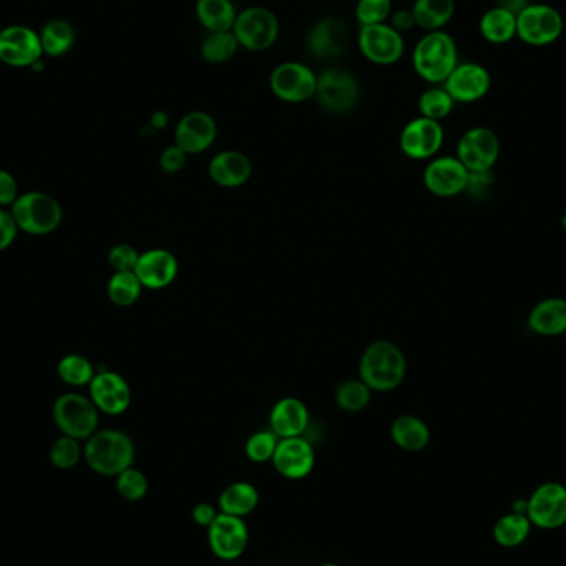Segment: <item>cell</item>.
I'll return each mask as SVG.
<instances>
[{
    "mask_svg": "<svg viewBox=\"0 0 566 566\" xmlns=\"http://www.w3.org/2000/svg\"><path fill=\"white\" fill-rule=\"evenodd\" d=\"M408 370L406 356L399 346L391 341H375L366 348L361 356L360 379L378 393H388L403 383Z\"/></svg>",
    "mask_w": 566,
    "mask_h": 566,
    "instance_id": "6da1fadb",
    "label": "cell"
},
{
    "mask_svg": "<svg viewBox=\"0 0 566 566\" xmlns=\"http://www.w3.org/2000/svg\"><path fill=\"white\" fill-rule=\"evenodd\" d=\"M135 442L118 429L96 431L88 437L83 447V459L93 472L106 477H116L133 467L135 462Z\"/></svg>",
    "mask_w": 566,
    "mask_h": 566,
    "instance_id": "7a4b0ae2",
    "label": "cell"
},
{
    "mask_svg": "<svg viewBox=\"0 0 566 566\" xmlns=\"http://www.w3.org/2000/svg\"><path fill=\"white\" fill-rule=\"evenodd\" d=\"M459 63L456 40L444 30L427 32L413 50V67L424 82L444 85Z\"/></svg>",
    "mask_w": 566,
    "mask_h": 566,
    "instance_id": "3957f363",
    "label": "cell"
},
{
    "mask_svg": "<svg viewBox=\"0 0 566 566\" xmlns=\"http://www.w3.org/2000/svg\"><path fill=\"white\" fill-rule=\"evenodd\" d=\"M10 207L20 231L27 232L30 236L52 234L62 222V206L47 192L30 191L20 194Z\"/></svg>",
    "mask_w": 566,
    "mask_h": 566,
    "instance_id": "277c9868",
    "label": "cell"
},
{
    "mask_svg": "<svg viewBox=\"0 0 566 566\" xmlns=\"http://www.w3.org/2000/svg\"><path fill=\"white\" fill-rule=\"evenodd\" d=\"M53 421L63 436L87 441L98 431L100 411L92 398L78 393H65L53 403Z\"/></svg>",
    "mask_w": 566,
    "mask_h": 566,
    "instance_id": "5b68a950",
    "label": "cell"
},
{
    "mask_svg": "<svg viewBox=\"0 0 566 566\" xmlns=\"http://www.w3.org/2000/svg\"><path fill=\"white\" fill-rule=\"evenodd\" d=\"M240 48L249 52H264L279 40L280 24L277 15L267 7H247L237 14L232 27Z\"/></svg>",
    "mask_w": 566,
    "mask_h": 566,
    "instance_id": "8992f818",
    "label": "cell"
},
{
    "mask_svg": "<svg viewBox=\"0 0 566 566\" xmlns=\"http://www.w3.org/2000/svg\"><path fill=\"white\" fill-rule=\"evenodd\" d=\"M315 98L328 113L345 115L360 101V83L345 68L330 67L317 75Z\"/></svg>",
    "mask_w": 566,
    "mask_h": 566,
    "instance_id": "52a82bcc",
    "label": "cell"
},
{
    "mask_svg": "<svg viewBox=\"0 0 566 566\" xmlns=\"http://www.w3.org/2000/svg\"><path fill=\"white\" fill-rule=\"evenodd\" d=\"M563 17L548 4H530L517 15V39L530 47H547L563 34Z\"/></svg>",
    "mask_w": 566,
    "mask_h": 566,
    "instance_id": "ba28073f",
    "label": "cell"
},
{
    "mask_svg": "<svg viewBox=\"0 0 566 566\" xmlns=\"http://www.w3.org/2000/svg\"><path fill=\"white\" fill-rule=\"evenodd\" d=\"M500 156V141L494 131L475 126L462 135L456 158L471 174L490 173Z\"/></svg>",
    "mask_w": 566,
    "mask_h": 566,
    "instance_id": "9c48e42d",
    "label": "cell"
},
{
    "mask_svg": "<svg viewBox=\"0 0 566 566\" xmlns=\"http://www.w3.org/2000/svg\"><path fill=\"white\" fill-rule=\"evenodd\" d=\"M270 90L279 100L303 103L315 96L317 73L302 62H283L270 73Z\"/></svg>",
    "mask_w": 566,
    "mask_h": 566,
    "instance_id": "30bf717a",
    "label": "cell"
},
{
    "mask_svg": "<svg viewBox=\"0 0 566 566\" xmlns=\"http://www.w3.org/2000/svg\"><path fill=\"white\" fill-rule=\"evenodd\" d=\"M358 48L361 55L375 65H394L404 55L403 34L389 24L368 25L361 27L358 34Z\"/></svg>",
    "mask_w": 566,
    "mask_h": 566,
    "instance_id": "8fae6325",
    "label": "cell"
},
{
    "mask_svg": "<svg viewBox=\"0 0 566 566\" xmlns=\"http://www.w3.org/2000/svg\"><path fill=\"white\" fill-rule=\"evenodd\" d=\"M527 517L532 525L555 530L566 523V487L558 482H547L535 489L527 500Z\"/></svg>",
    "mask_w": 566,
    "mask_h": 566,
    "instance_id": "7c38bea8",
    "label": "cell"
},
{
    "mask_svg": "<svg viewBox=\"0 0 566 566\" xmlns=\"http://www.w3.org/2000/svg\"><path fill=\"white\" fill-rule=\"evenodd\" d=\"M211 552L219 560L232 562L244 555L249 545V528L244 519L219 512L211 527L207 528Z\"/></svg>",
    "mask_w": 566,
    "mask_h": 566,
    "instance_id": "4fadbf2b",
    "label": "cell"
},
{
    "mask_svg": "<svg viewBox=\"0 0 566 566\" xmlns=\"http://www.w3.org/2000/svg\"><path fill=\"white\" fill-rule=\"evenodd\" d=\"M44 55L40 35L25 25H10L0 30V62L10 67L37 65Z\"/></svg>",
    "mask_w": 566,
    "mask_h": 566,
    "instance_id": "5bb4252c",
    "label": "cell"
},
{
    "mask_svg": "<svg viewBox=\"0 0 566 566\" xmlns=\"http://www.w3.org/2000/svg\"><path fill=\"white\" fill-rule=\"evenodd\" d=\"M424 186L437 197L459 196L467 191L471 173L454 156L432 159L424 169Z\"/></svg>",
    "mask_w": 566,
    "mask_h": 566,
    "instance_id": "9a60e30c",
    "label": "cell"
},
{
    "mask_svg": "<svg viewBox=\"0 0 566 566\" xmlns=\"http://www.w3.org/2000/svg\"><path fill=\"white\" fill-rule=\"evenodd\" d=\"M444 144V128L439 121L429 120L424 116L414 118L404 126L399 146L408 158L423 159L434 158Z\"/></svg>",
    "mask_w": 566,
    "mask_h": 566,
    "instance_id": "2e32d148",
    "label": "cell"
},
{
    "mask_svg": "<svg viewBox=\"0 0 566 566\" xmlns=\"http://www.w3.org/2000/svg\"><path fill=\"white\" fill-rule=\"evenodd\" d=\"M442 87L446 88L456 103H474L490 92L492 77L480 63H457Z\"/></svg>",
    "mask_w": 566,
    "mask_h": 566,
    "instance_id": "e0dca14e",
    "label": "cell"
},
{
    "mask_svg": "<svg viewBox=\"0 0 566 566\" xmlns=\"http://www.w3.org/2000/svg\"><path fill=\"white\" fill-rule=\"evenodd\" d=\"M272 464L275 471L285 479H305L315 467V451L312 444L302 436L285 437L280 439L279 446L275 449Z\"/></svg>",
    "mask_w": 566,
    "mask_h": 566,
    "instance_id": "ac0fdd59",
    "label": "cell"
},
{
    "mask_svg": "<svg viewBox=\"0 0 566 566\" xmlns=\"http://www.w3.org/2000/svg\"><path fill=\"white\" fill-rule=\"evenodd\" d=\"M90 398L101 413L120 416L130 408V384L115 371H100L92 379Z\"/></svg>",
    "mask_w": 566,
    "mask_h": 566,
    "instance_id": "d6986e66",
    "label": "cell"
},
{
    "mask_svg": "<svg viewBox=\"0 0 566 566\" xmlns=\"http://www.w3.org/2000/svg\"><path fill=\"white\" fill-rule=\"evenodd\" d=\"M217 138V123L206 111H191L179 120L174 140L188 154L204 153Z\"/></svg>",
    "mask_w": 566,
    "mask_h": 566,
    "instance_id": "ffe728a7",
    "label": "cell"
},
{
    "mask_svg": "<svg viewBox=\"0 0 566 566\" xmlns=\"http://www.w3.org/2000/svg\"><path fill=\"white\" fill-rule=\"evenodd\" d=\"M179 272L178 259L169 250H146L140 255L135 274L143 288L161 290L176 280Z\"/></svg>",
    "mask_w": 566,
    "mask_h": 566,
    "instance_id": "44dd1931",
    "label": "cell"
},
{
    "mask_svg": "<svg viewBox=\"0 0 566 566\" xmlns=\"http://www.w3.org/2000/svg\"><path fill=\"white\" fill-rule=\"evenodd\" d=\"M345 45L346 25L338 17H323L308 32V52L317 60H335L343 53Z\"/></svg>",
    "mask_w": 566,
    "mask_h": 566,
    "instance_id": "7402d4cb",
    "label": "cell"
},
{
    "mask_svg": "<svg viewBox=\"0 0 566 566\" xmlns=\"http://www.w3.org/2000/svg\"><path fill=\"white\" fill-rule=\"evenodd\" d=\"M310 424V413L303 401L297 398H283L270 411V431L280 439L302 436Z\"/></svg>",
    "mask_w": 566,
    "mask_h": 566,
    "instance_id": "603a6c76",
    "label": "cell"
},
{
    "mask_svg": "<svg viewBox=\"0 0 566 566\" xmlns=\"http://www.w3.org/2000/svg\"><path fill=\"white\" fill-rule=\"evenodd\" d=\"M252 174L249 158L240 151H222L209 163V176L221 188H239L244 186Z\"/></svg>",
    "mask_w": 566,
    "mask_h": 566,
    "instance_id": "cb8c5ba5",
    "label": "cell"
},
{
    "mask_svg": "<svg viewBox=\"0 0 566 566\" xmlns=\"http://www.w3.org/2000/svg\"><path fill=\"white\" fill-rule=\"evenodd\" d=\"M528 328L540 336H560L566 333L565 298H545L528 315Z\"/></svg>",
    "mask_w": 566,
    "mask_h": 566,
    "instance_id": "d4e9b609",
    "label": "cell"
},
{
    "mask_svg": "<svg viewBox=\"0 0 566 566\" xmlns=\"http://www.w3.org/2000/svg\"><path fill=\"white\" fill-rule=\"evenodd\" d=\"M391 439L403 451L421 452L431 442V431L423 419L413 414H403L391 424Z\"/></svg>",
    "mask_w": 566,
    "mask_h": 566,
    "instance_id": "484cf974",
    "label": "cell"
},
{
    "mask_svg": "<svg viewBox=\"0 0 566 566\" xmlns=\"http://www.w3.org/2000/svg\"><path fill=\"white\" fill-rule=\"evenodd\" d=\"M479 29L489 44H509L517 37V15L495 5L482 15Z\"/></svg>",
    "mask_w": 566,
    "mask_h": 566,
    "instance_id": "4316f807",
    "label": "cell"
},
{
    "mask_svg": "<svg viewBox=\"0 0 566 566\" xmlns=\"http://www.w3.org/2000/svg\"><path fill=\"white\" fill-rule=\"evenodd\" d=\"M259 502V490L255 489L254 485L249 482H234L222 490L219 497V512L245 519L257 509Z\"/></svg>",
    "mask_w": 566,
    "mask_h": 566,
    "instance_id": "83f0119b",
    "label": "cell"
},
{
    "mask_svg": "<svg viewBox=\"0 0 566 566\" xmlns=\"http://www.w3.org/2000/svg\"><path fill=\"white\" fill-rule=\"evenodd\" d=\"M236 5L232 0H197L196 17L207 32L232 30L237 19Z\"/></svg>",
    "mask_w": 566,
    "mask_h": 566,
    "instance_id": "f1b7e54d",
    "label": "cell"
},
{
    "mask_svg": "<svg viewBox=\"0 0 566 566\" xmlns=\"http://www.w3.org/2000/svg\"><path fill=\"white\" fill-rule=\"evenodd\" d=\"M419 29L426 32L442 30L456 14L454 0H416L411 7Z\"/></svg>",
    "mask_w": 566,
    "mask_h": 566,
    "instance_id": "f546056e",
    "label": "cell"
},
{
    "mask_svg": "<svg viewBox=\"0 0 566 566\" xmlns=\"http://www.w3.org/2000/svg\"><path fill=\"white\" fill-rule=\"evenodd\" d=\"M39 35L42 50L48 57H62L75 44V30L67 20H50Z\"/></svg>",
    "mask_w": 566,
    "mask_h": 566,
    "instance_id": "4dcf8cb0",
    "label": "cell"
},
{
    "mask_svg": "<svg viewBox=\"0 0 566 566\" xmlns=\"http://www.w3.org/2000/svg\"><path fill=\"white\" fill-rule=\"evenodd\" d=\"M532 527V522L528 520L527 515L510 512L495 523L494 540L499 543L500 547H519L527 540Z\"/></svg>",
    "mask_w": 566,
    "mask_h": 566,
    "instance_id": "1f68e13d",
    "label": "cell"
},
{
    "mask_svg": "<svg viewBox=\"0 0 566 566\" xmlns=\"http://www.w3.org/2000/svg\"><path fill=\"white\" fill-rule=\"evenodd\" d=\"M239 42L232 30L227 32H209L201 44V55L207 63L221 65L236 57L239 52Z\"/></svg>",
    "mask_w": 566,
    "mask_h": 566,
    "instance_id": "d6a6232c",
    "label": "cell"
},
{
    "mask_svg": "<svg viewBox=\"0 0 566 566\" xmlns=\"http://www.w3.org/2000/svg\"><path fill=\"white\" fill-rule=\"evenodd\" d=\"M108 297L118 307H131L140 300L143 285L135 272H115L108 282Z\"/></svg>",
    "mask_w": 566,
    "mask_h": 566,
    "instance_id": "836d02e7",
    "label": "cell"
},
{
    "mask_svg": "<svg viewBox=\"0 0 566 566\" xmlns=\"http://www.w3.org/2000/svg\"><path fill=\"white\" fill-rule=\"evenodd\" d=\"M57 373L68 386H87L95 378L96 371L92 361L82 355L63 356L57 366Z\"/></svg>",
    "mask_w": 566,
    "mask_h": 566,
    "instance_id": "e575fe53",
    "label": "cell"
},
{
    "mask_svg": "<svg viewBox=\"0 0 566 566\" xmlns=\"http://www.w3.org/2000/svg\"><path fill=\"white\" fill-rule=\"evenodd\" d=\"M335 401L346 413H360L370 404L371 389L361 379H348L336 388Z\"/></svg>",
    "mask_w": 566,
    "mask_h": 566,
    "instance_id": "d590c367",
    "label": "cell"
},
{
    "mask_svg": "<svg viewBox=\"0 0 566 566\" xmlns=\"http://www.w3.org/2000/svg\"><path fill=\"white\" fill-rule=\"evenodd\" d=\"M418 105L421 116L441 123V120L451 115L456 101L452 100V96L446 92V88L432 87L419 96Z\"/></svg>",
    "mask_w": 566,
    "mask_h": 566,
    "instance_id": "8d00e7d4",
    "label": "cell"
},
{
    "mask_svg": "<svg viewBox=\"0 0 566 566\" xmlns=\"http://www.w3.org/2000/svg\"><path fill=\"white\" fill-rule=\"evenodd\" d=\"M48 457H50L53 467H57L60 471H70V469L77 467L80 461H82L83 447L78 439L63 436L62 434L50 446Z\"/></svg>",
    "mask_w": 566,
    "mask_h": 566,
    "instance_id": "74e56055",
    "label": "cell"
},
{
    "mask_svg": "<svg viewBox=\"0 0 566 566\" xmlns=\"http://www.w3.org/2000/svg\"><path fill=\"white\" fill-rule=\"evenodd\" d=\"M279 441L280 437L274 431L255 432L245 442V456L255 464L272 461Z\"/></svg>",
    "mask_w": 566,
    "mask_h": 566,
    "instance_id": "f35d334b",
    "label": "cell"
},
{
    "mask_svg": "<svg viewBox=\"0 0 566 566\" xmlns=\"http://www.w3.org/2000/svg\"><path fill=\"white\" fill-rule=\"evenodd\" d=\"M116 490L128 502H140L149 490L148 477L135 467L116 475Z\"/></svg>",
    "mask_w": 566,
    "mask_h": 566,
    "instance_id": "ab89813d",
    "label": "cell"
},
{
    "mask_svg": "<svg viewBox=\"0 0 566 566\" xmlns=\"http://www.w3.org/2000/svg\"><path fill=\"white\" fill-rule=\"evenodd\" d=\"M355 14L361 27L388 24L393 14V0H358Z\"/></svg>",
    "mask_w": 566,
    "mask_h": 566,
    "instance_id": "60d3db41",
    "label": "cell"
},
{
    "mask_svg": "<svg viewBox=\"0 0 566 566\" xmlns=\"http://www.w3.org/2000/svg\"><path fill=\"white\" fill-rule=\"evenodd\" d=\"M140 252L130 244H118L110 250L108 262L115 272H135Z\"/></svg>",
    "mask_w": 566,
    "mask_h": 566,
    "instance_id": "b9f144b4",
    "label": "cell"
},
{
    "mask_svg": "<svg viewBox=\"0 0 566 566\" xmlns=\"http://www.w3.org/2000/svg\"><path fill=\"white\" fill-rule=\"evenodd\" d=\"M188 156L189 154L183 148H179L178 144L174 143L173 146H168V148L164 149L161 156H159V166H161L164 173H179L186 166Z\"/></svg>",
    "mask_w": 566,
    "mask_h": 566,
    "instance_id": "7bdbcfd3",
    "label": "cell"
},
{
    "mask_svg": "<svg viewBox=\"0 0 566 566\" xmlns=\"http://www.w3.org/2000/svg\"><path fill=\"white\" fill-rule=\"evenodd\" d=\"M19 231L12 212L0 209V252L9 249L10 245L14 244Z\"/></svg>",
    "mask_w": 566,
    "mask_h": 566,
    "instance_id": "ee69618b",
    "label": "cell"
},
{
    "mask_svg": "<svg viewBox=\"0 0 566 566\" xmlns=\"http://www.w3.org/2000/svg\"><path fill=\"white\" fill-rule=\"evenodd\" d=\"M19 197V186L9 171L0 169V206H12Z\"/></svg>",
    "mask_w": 566,
    "mask_h": 566,
    "instance_id": "f6af8a7d",
    "label": "cell"
},
{
    "mask_svg": "<svg viewBox=\"0 0 566 566\" xmlns=\"http://www.w3.org/2000/svg\"><path fill=\"white\" fill-rule=\"evenodd\" d=\"M217 515H219V510L214 505L202 502L192 509L191 517L199 527L209 528L217 519Z\"/></svg>",
    "mask_w": 566,
    "mask_h": 566,
    "instance_id": "bcb514c9",
    "label": "cell"
},
{
    "mask_svg": "<svg viewBox=\"0 0 566 566\" xmlns=\"http://www.w3.org/2000/svg\"><path fill=\"white\" fill-rule=\"evenodd\" d=\"M388 24L393 27L394 30H398L399 34H404L408 30L416 27V20H414L413 10L411 9H401L396 10L391 17H389Z\"/></svg>",
    "mask_w": 566,
    "mask_h": 566,
    "instance_id": "7dc6e473",
    "label": "cell"
},
{
    "mask_svg": "<svg viewBox=\"0 0 566 566\" xmlns=\"http://www.w3.org/2000/svg\"><path fill=\"white\" fill-rule=\"evenodd\" d=\"M528 5H530L528 0H497V7L509 10V12L515 15H519Z\"/></svg>",
    "mask_w": 566,
    "mask_h": 566,
    "instance_id": "c3c4849f",
    "label": "cell"
},
{
    "mask_svg": "<svg viewBox=\"0 0 566 566\" xmlns=\"http://www.w3.org/2000/svg\"><path fill=\"white\" fill-rule=\"evenodd\" d=\"M168 115L164 113V111H158V113H154L153 118H151V126H153L154 130H163L168 126Z\"/></svg>",
    "mask_w": 566,
    "mask_h": 566,
    "instance_id": "681fc988",
    "label": "cell"
},
{
    "mask_svg": "<svg viewBox=\"0 0 566 566\" xmlns=\"http://www.w3.org/2000/svg\"><path fill=\"white\" fill-rule=\"evenodd\" d=\"M562 227L566 231V214H565V216L562 217Z\"/></svg>",
    "mask_w": 566,
    "mask_h": 566,
    "instance_id": "f907efd6",
    "label": "cell"
},
{
    "mask_svg": "<svg viewBox=\"0 0 566 566\" xmlns=\"http://www.w3.org/2000/svg\"><path fill=\"white\" fill-rule=\"evenodd\" d=\"M322 566H340V565H336V563H325V565Z\"/></svg>",
    "mask_w": 566,
    "mask_h": 566,
    "instance_id": "816d5d0a",
    "label": "cell"
}]
</instances>
